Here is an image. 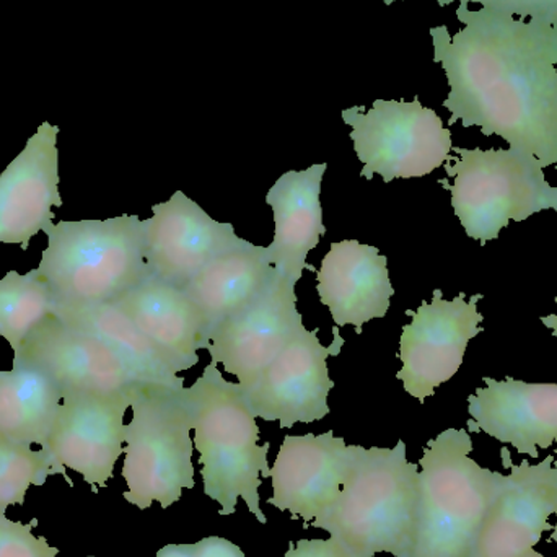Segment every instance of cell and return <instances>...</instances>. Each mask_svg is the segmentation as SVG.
<instances>
[{
  "mask_svg": "<svg viewBox=\"0 0 557 557\" xmlns=\"http://www.w3.org/2000/svg\"><path fill=\"white\" fill-rule=\"evenodd\" d=\"M59 549L41 536L33 535V525L10 520L0 512V557H58Z\"/></svg>",
  "mask_w": 557,
  "mask_h": 557,
  "instance_id": "obj_27",
  "label": "cell"
},
{
  "mask_svg": "<svg viewBox=\"0 0 557 557\" xmlns=\"http://www.w3.org/2000/svg\"><path fill=\"white\" fill-rule=\"evenodd\" d=\"M62 389L42 370L13 362L0 370V434L16 444L45 448L62 405Z\"/></svg>",
  "mask_w": 557,
  "mask_h": 557,
  "instance_id": "obj_24",
  "label": "cell"
},
{
  "mask_svg": "<svg viewBox=\"0 0 557 557\" xmlns=\"http://www.w3.org/2000/svg\"><path fill=\"white\" fill-rule=\"evenodd\" d=\"M52 314L65 323L95 334L113 347L129 367L139 385L162 386L176 392L185 388V380L176 373L169 359L117 305L52 307Z\"/></svg>",
  "mask_w": 557,
  "mask_h": 557,
  "instance_id": "obj_23",
  "label": "cell"
},
{
  "mask_svg": "<svg viewBox=\"0 0 557 557\" xmlns=\"http://www.w3.org/2000/svg\"><path fill=\"white\" fill-rule=\"evenodd\" d=\"M556 455H557V451H556ZM553 468H555L556 490H557V461H556L555 467H553ZM555 513L557 516V496H556V510H555ZM549 543H557V522H556L555 529H553L552 539H549Z\"/></svg>",
  "mask_w": 557,
  "mask_h": 557,
  "instance_id": "obj_33",
  "label": "cell"
},
{
  "mask_svg": "<svg viewBox=\"0 0 557 557\" xmlns=\"http://www.w3.org/2000/svg\"><path fill=\"white\" fill-rule=\"evenodd\" d=\"M156 557H196L195 545H166Z\"/></svg>",
  "mask_w": 557,
  "mask_h": 557,
  "instance_id": "obj_31",
  "label": "cell"
},
{
  "mask_svg": "<svg viewBox=\"0 0 557 557\" xmlns=\"http://www.w3.org/2000/svg\"><path fill=\"white\" fill-rule=\"evenodd\" d=\"M468 398V432H484L520 455L539 458V448L557 442L556 383H525L486 376Z\"/></svg>",
  "mask_w": 557,
  "mask_h": 557,
  "instance_id": "obj_18",
  "label": "cell"
},
{
  "mask_svg": "<svg viewBox=\"0 0 557 557\" xmlns=\"http://www.w3.org/2000/svg\"><path fill=\"white\" fill-rule=\"evenodd\" d=\"M54 298L51 288L38 271H9L0 278V336L12 346L13 352L26 337L52 314Z\"/></svg>",
  "mask_w": 557,
  "mask_h": 557,
  "instance_id": "obj_25",
  "label": "cell"
},
{
  "mask_svg": "<svg viewBox=\"0 0 557 557\" xmlns=\"http://www.w3.org/2000/svg\"><path fill=\"white\" fill-rule=\"evenodd\" d=\"M54 468L48 451L32 450L0 434V512L22 506L29 487L45 483Z\"/></svg>",
  "mask_w": 557,
  "mask_h": 557,
  "instance_id": "obj_26",
  "label": "cell"
},
{
  "mask_svg": "<svg viewBox=\"0 0 557 557\" xmlns=\"http://www.w3.org/2000/svg\"><path fill=\"white\" fill-rule=\"evenodd\" d=\"M284 557H354L336 540H300Z\"/></svg>",
  "mask_w": 557,
  "mask_h": 557,
  "instance_id": "obj_29",
  "label": "cell"
},
{
  "mask_svg": "<svg viewBox=\"0 0 557 557\" xmlns=\"http://www.w3.org/2000/svg\"><path fill=\"white\" fill-rule=\"evenodd\" d=\"M13 362L29 363L42 370L58 383L62 395H123L140 386L113 347L54 314H49L33 330L22 347L13 352Z\"/></svg>",
  "mask_w": 557,
  "mask_h": 557,
  "instance_id": "obj_11",
  "label": "cell"
},
{
  "mask_svg": "<svg viewBox=\"0 0 557 557\" xmlns=\"http://www.w3.org/2000/svg\"><path fill=\"white\" fill-rule=\"evenodd\" d=\"M59 127L42 123L0 175V244L20 245L51 224L59 193Z\"/></svg>",
  "mask_w": 557,
  "mask_h": 557,
  "instance_id": "obj_17",
  "label": "cell"
},
{
  "mask_svg": "<svg viewBox=\"0 0 557 557\" xmlns=\"http://www.w3.org/2000/svg\"><path fill=\"white\" fill-rule=\"evenodd\" d=\"M42 232L48 248L36 271L51 288L54 307L113 304L152 277L146 260V225L139 215L51 222Z\"/></svg>",
  "mask_w": 557,
  "mask_h": 557,
  "instance_id": "obj_4",
  "label": "cell"
},
{
  "mask_svg": "<svg viewBox=\"0 0 557 557\" xmlns=\"http://www.w3.org/2000/svg\"><path fill=\"white\" fill-rule=\"evenodd\" d=\"M196 557H247L240 546L221 536H208L195 543Z\"/></svg>",
  "mask_w": 557,
  "mask_h": 557,
  "instance_id": "obj_30",
  "label": "cell"
},
{
  "mask_svg": "<svg viewBox=\"0 0 557 557\" xmlns=\"http://www.w3.org/2000/svg\"><path fill=\"white\" fill-rule=\"evenodd\" d=\"M295 285L276 273L267 290L244 310L209 331L208 352L240 386H248L282 352L298 326Z\"/></svg>",
  "mask_w": 557,
  "mask_h": 557,
  "instance_id": "obj_14",
  "label": "cell"
},
{
  "mask_svg": "<svg viewBox=\"0 0 557 557\" xmlns=\"http://www.w3.org/2000/svg\"><path fill=\"white\" fill-rule=\"evenodd\" d=\"M465 429L429 441L419 471L418 513L409 557H468L507 476L470 457Z\"/></svg>",
  "mask_w": 557,
  "mask_h": 557,
  "instance_id": "obj_5",
  "label": "cell"
},
{
  "mask_svg": "<svg viewBox=\"0 0 557 557\" xmlns=\"http://www.w3.org/2000/svg\"><path fill=\"white\" fill-rule=\"evenodd\" d=\"M527 557H545L543 555H540V553H536L535 549H532V552L527 555Z\"/></svg>",
  "mask_w": 557,
  "mask_h": 557,
  "instance_id": "obj_34",
  "label": "cell"
},
{
  "mask_svg": "<svg viewBox=\"0 0 557 557\" xmlns=\"http://www.w3.org/2000/svg\"><path fill=\"white\" fill-rule=\"evenodd\" d=\"M146 225V260L150 276L183 288L215 258L248 240L234 225L218 222L183 191L152 208Z\"/></svg>",
  "mask_w": 557,
  "mask_h": 557,
  "instance_id": "obj_13",
  "label": "cell"
},
{
  "mask_svg": "<svg viewBox=\"0 0 557 557\" xmlns=\"http://www.w3.org/2000/svg\"><path fill=\"white\" fill-rule=\"evenodd\" d=\"M326 169L327 163H317L304 172L284 173L267 196L276 225L273 244L267 248L268 260L292 285L305 270L314 271L307 257L326 234L320 201Z\"/></svg>",
  "mask_w": 557,
  "mask_h": 557,
  "instance_id": "obj_21",
  "label": "cell"
},
{
  "mask_svg": "<svg viewBox=\"0 0 557 557\" xmlns=\"http://www.w3.org/2000/svg\"><path fill=\"white\" fill-rule=\"evenodd\" d=\"M185 389V388H183ZM183 389L137 386L124 434V499L139 510L170 509L196 486L193 419Z\"/></svg>",
  "mask_w": 557,
  "mask_h": 557,
  "instance_id": "obj_7",
  "label": "cell"
},
{
  "mask_svg": "<svg viewBox=\"0 0 557 557\" xmlns=\"http://www.w3.org/2000/svg\"><path fill=\"white\" fill-rule=\"evenodd\" d=\"M418 499L419 468L409 463L405 442L360 447L339 496L310 525L330 533L354 557H409Z\"/></svg>",
  "mask_w": 557,
  "mask_h": 557,
  "instance_id": "obj_3",
  "label": "cell"
},
{
  "mask_svg": "<svg viewBox=\"0 0 557 557\" xmlns=\"http://www.w3.org/2000/svg\"><path fill=\"white\" fill-rule=\"evenodd\" d=\"M113 304L156 344L176 373L193 369L199 349H208L211 327L183 288L149 277Z\"/></svg>",
  "mask_w": 557,
  "mask_h": 557,
  "instance_id": "obj_20",
  "label": "cell"
},
{
  "mask_svg": "<svg viewBox=\"0 0 557 557\" xmlns=\"http://www.w3.org/2000/svg\"><path fill=\"white\" fill-rule=\"evenodd\" d=\"M481 298L483 295L478 294L467 301V295L460 294L445 300L437 288L431 304L422 301L418 310L406 311L412 321L403 327V369L396 373L406 393L424 403L460 370L468 343L483 331L484 318L478 311Z\"/></svg>",
  "mask_w": 557,
  "mask_h": 557,
  "instance_id": "obj_10",
  "label": "cell"
},
{
  "mask_svg": "<svg viewBox=\"0 0 557 557\" xmlns=\"http://www.w3.org/2000/svg\"><path fill=\"white\" fill-rule=\"evenodd\" d=\"M359 445H347L333 431L287 435L271 468L273 497L268 503L292 519L317 520L339 496L356 465Z\"/></svg>",
  "mask_w": 557,
  "mask_h": 557,
  "instance_id": "obj_15",
  "label": "cell"
},
{
  "mask_svg": "<svg viewBox=\"0 0 557 557\" xmlns=\"http://www.w3.org/2000/svg\"><path fill=\"white\" fill-rule=\"evenodd\" d=\"M344 339L334 327V341L324 347L318 330L298 326L287 346L242 395L255 418L278 422V428L311 424L330 414L327 396L334 382L327 372V357L339 356ZM240 385V383H238Z\"/></svg>",
  "mask_w": 557,
  "mask_h": 557,
  "instance_id": "obj_9",
  "label": "cell"
},
{
  "mask_svg": "<svg viewBox=\"0 0 557 557\" xmlns=\"http://www.w3.org/2000/svg\"><path fill=\"white\" fill-rule=\"evenodd\" d=\"M191 411L195 448L199 451L205 494L232 516L244 499L258 522L267 525L261 510V478H271V445H260L257 418L245 403L240 385L227 382L211 362L195 385L183 389Z\"/></svg>",
  "mask_w": 557,
  "mask_h": 557,
  "instance_id": "obj_2",
  "label": "cell"
},
{
  "mask_svg": "<svg viewBox=\"0 0 557 557\" xmlns=\"http://www.w3.org/2000/svg\"><path fill=\"white\" fill-rule=\"evenodd\" d=\"M445 163L454 183L451 208L468 237L486 245L510 221L523 222L548 209L557 211V188L546 182L545 166L532 153L513 149H460Z\"/></svg>",
  "mask_w": 557,
  "mask_h": 557,
  "instance_id": "obj_6",
  "label": "cell"
},
{
  "mask_svg": "<svg viewBox=\"0 0 557 557\" xmlns=\"http://www.w3.org/2000/svg\"><path fill=\"white\" fill-rule=\"evenodd\" d=\"M500 454L510 474L468 557H527L555 529L548 522L556 510L555 457L533 467L527 460L513 465L507 448Z\"/></svg>",
  "mask_w": 557,
  "mask_h": 557,
  "instance_id": "obj_16",
  "label": "cell"
},
{
  "mask_svg": "<svg viewBox=\"0 0 557 557\" xmlns=\"http://www.w3.org/2000/svg\"><path fill=\"white\" fill-rule=\"evenodd\" d=\"M277 271L268 260L267 248L248 242L215 258L183 287L198 305L209 327L253 304Z\"/></svg>",
  "mask_w": 557,
  "mask_h": 557,
  "instance_id": "obj_22",
  "label": "cell"
},
{
  "mask_svg": "<svg viewBox=\"0 0 557 557\" xmlns=\"http://www.w3.org/2000/svg\"><path fill=\"white\" fill-rule=\"evenodd\" d=\"M396 0H385L386 5H392ZM438 5H450L455 0H437ZM465 3H481L484 9L499 10L507 15L520 16V18H543L557 25V0H458Z\"/></svg>",
  "mask_w": 557,
  "mask_h": 557,
  "instance_id": "obj_28",
  "label": "cell"
},
{
  "mask_svg": "<svg viewBox=\"0 0 557 557\" xmlns=\"http://www.w3.org/2000/svg\"><path fill=\"white\" fill-rule=\"evenodd\" d=\"M463 29L431 28L434 62L447 74L448 124L478 126L509 149L557 165V25L543 18H513L499 10L468 9Z\"/></svg>",
  "mask_w": 557,
  "mask_h": 557,
  "instance_id": "obj_1",
  "label": "cell"
},
{
  "mask_svg": "<svg viewBox=\"0 0 557 557\" xmlns=\"http://www.w3.org/2000/svg\"><path fill=\"white\" fill-rule=\"evenodd\" d=\"M542 323L545 324L546 327H549V330L553 331V334H555V336L557 337V314H548V317H543Z\"/></svg>",
  "mask_w": 557,
  "mask_h": 557,
  "instance_id": "obj_32",
  "label": "cell"
},
{
  "mask_svg": "<svg viewBox=\"0 0 557 557\" xmlns=\"http://www.w3.org/2000/svg\"><path fill=\"white\" fill-rule=\"evenodd\" d=\"M136 389L123 395L64 393L51 438L42 448L54 467L75 471L91 486L107 487L124 454V416Z\"/></svg>",
  "mask_w": 557,
  "mask_h": 557,
  "instance_id": "obj_12",
  "label": "cell"
},
{
  "mask_svg": "<svg viewBox=\"0 0 557 557\" xmlns=\"http://www.w3.org/2000/svg\"><path fill=\"white\" fill-rule=\"evenodd\" d=\"M317 281L321 304L331 311L336 326L352 324L357 334L370 320L388 313L395 294L386 257L379 248L356 240L331 244Z\"/></svg>",
  "mask_w": 557,
  "mask_h": 557,
  "instance_id": "obj_19",
  "label": "cell"
},
{
  "mask_svg": "<svg viewBox=\"0 0 557 557\" xmlns=\"http://www.w3.org/2000/svg\"><path fill=\"white\" fill-rule=\"evenodd\" d=\"M352 127L350 139L357 159L363 163L360 176L383 182L422 178L450 162L451 133L431 108L419 98L408 101L376 100L369 111L354 107L341 113Z\"/></svg>",
  "mask_w": 557,
  "mask_h": 557,
  "instance_id": "obj_8",
  "label": "cell"
}]
</instances>
